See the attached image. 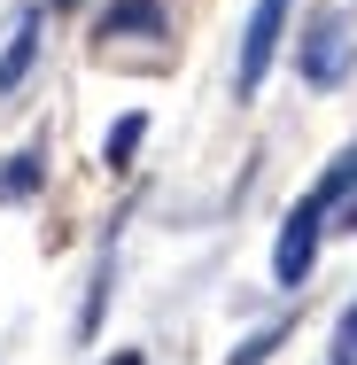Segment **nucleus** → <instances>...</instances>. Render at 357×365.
Wrapping results in <instances>:
<instances>
[{
  "mask_svg": "<svg viewBox=\"0 0 357 365\" xmlns=\"http://www.w3.org/2000/svg\"><path fill=\"white\" fill-rule=\"evenodd\" d=\"M350 187H357V140L342 148V155H334V163H326L311 187H303V202L287 210L280 241H272V280H280L287 295L311 280V264H319V233H326V218L342 210V195H350Z\"/></svg>",
  "mask_w": 357,
  "mask_h": 365,
  "instance_id": "nucleus-1",
  "label": "nucleus"
},
{
  "mask_svg": "<svg viewBox=\"0 0 357 365\" xmlns=\"http://www.w3.org/2000/svg\"><path fill=\"white\" fill-rule=\"evenodd\" d=\"M357 63V39H350V16L342 8H319L311 24H303V39H295V78L303 86H319V93H334Z\"/></svg>",
  "mask_w": 357,
  "mask_h": 365,
  "instance_id": "nucleus-2",
  "label": "nucleus"
},
{
  "mask_svg": "<svg viewBox=\"0 0 357 365\" xmlns=\"http://www.w3.org/2000/svg\"><path fill=\"white\" fill-rule=\"evenodd\" d=\"M287 16H295V0H257V8H249L241 55H233V101H257V93H264V78L280 63V39H287Z\"/></svg>",
  "mask_w": 357,
  "mask_h": 365,
  "instance_id": "nucleus-3",
  "label": "nucleus"
},
{
  "mask_svg": "<svg viewBox=\"0 0 357 365\" xmlns=\"http://www.w3.org/2000/svg\"><path fill=\"white\" fill-rule=\"evenodd\" d=\"M39 31H47V16L24 0V8L8 16V47H0V101H16V93L31 86V71H39V47H47Z\"/></svg>",
  "mask_w": 357,
  "mask_h": 365,
  "instance_id": "nucleus-4",
  "label": "nucleus"
},
{
  "mask_svg": "<svg viewBox=\"0 0 357 365\" xmlns=\"http://www.w3.org/2000/svg\"><path fill=\"white\" fill-rule=\"evenodd\" d=\"M93 39H163V0H109Z\"/></svg>",
  "mask_w": 357,
  "mask_h": 365,
  "instance_id": "nucleus-5",
  "label": "nucleus"
},
{
  "mask_svg": "<svg viewBox=\"0 0 357 365\" xmlns=\"http://www.w3.org/2000/svg\"><path fill=\"white\" fill-rule=\"evenodd\" d=\"M39 187H47V148L31 140V148H16V155L0 163V202L16 210V202H31Z\"/></svg>",
  "mask_w": 357,
  "mask_h": 365,
  "instance_id": "nucleus-6",
  "label": "nucleus"
},
{
  "mask_svg": "<svg viewBox=\"0 0 357 365\" xmlns=\"http://www.w3.org/2000/svg\"><path fill=\"white\" fill-rule=\"evenodd\" d=\"M140 140H148V117H140V109H125V117L109 125V140H101V163H109V171H133Z\"/></svg>",
  "mask_w": 357,
  "mask_h": 365,
  "instance_id": "nucleus-7",
  "label": "nucleus"
},
{
  "mask_svg": "<svg viewBox=\"0 0 357 365\" xmlns=\"http://www.w3.org/2000/svg\"><path fill=\"white\" fill-rule=\"evenodd\" d=\"M280 342H287V319H272V327H257L249 342H233V350H225V365H264Z\"/></svg>",
  "mask_w": 357,
  "mask_h": 365,
  "instance_id": "nucleus-8",
  "label": "nucleus"
},
{
  "mask_svg": "<svg viewBox=\"0 0 357 365\" xmlns=\"http://www.w3.org/2000/svg\"><path fill=\"white\" fill-rule=\"evenodd\" d=\"M334 350H350V358H357V303L342 311V327H334Z\"/></svg>",
  "mask_w": 357,
  "mask_h": 365,
  "instance_id": "nucleus-9",
  "label": "nucleus"
},
{
  "mask_svg": "<svg viewBox=\"0 0 357 365\" xmlns=\"http://www.w3.org/2000/svg\"><path fill=\"white\" fill-rule=\"evenodd\" d=\"M334 225H342V233H357V187L342 195V210H334Z\"/></svg>",
  "mask_w": 357,
  "mask_h": 365,
  "instance_id": "nucleus-10",
  "label": "nucleus"
},
{
  "mask_svg": "<svg viewBox=\"0 0 357 365\" xmlns=\"http://www.w3.org/2000/svg\"><path fill=\"white\" fill-rule=\"evenodd\" d=\"M109 365H140V350H117V358H109Z\"/></svg>",
  "mask_w": 357,
  "mask_h": 365,
  "instance_id": "nucleus-11",
  "label": "nucleus"
},
{
  "mask_svg": "<svg viewBox=\"0 0 357 365\" xmlns=\"http://www.w3.org/2000/svg\"><path fill=\"white\" fill-rule=\"evenodd\" d=\"M334 365H357V358H350V350H334Z\"/></svg>",
  "mask_w": 357,
  "mask_h": 365,
  "instance_id": "nucleus-12",
  "label": "nucleus"
},
{
  "mask_svg": "<svg viewBox=\"0 0 357 365\" xmlns=\"http://www.w3.org/2000/svg\"><path fill=\"white\" fill-rule=\"evenodd\" d=\"M63 8H71V0H63Z\"/></svg>",
  "mask_w": 357,
  "mask_h": 365,
  "instance_id": "nucleus-13",
  "label": "nucleus"
}]
</instances>
